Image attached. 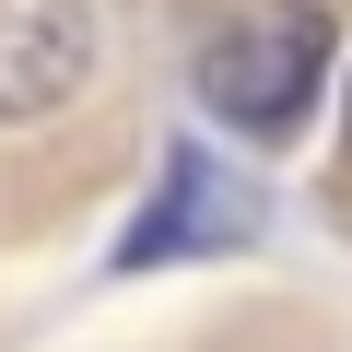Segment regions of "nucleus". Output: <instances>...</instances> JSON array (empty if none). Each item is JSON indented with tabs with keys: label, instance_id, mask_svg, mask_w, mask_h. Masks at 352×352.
<instances>
[{
	"label": "nucleus",
	"instance_id": "1",
	"mask_svg": "<svg viewBox=\"0 0 352 352\" xmlns=\"http://www.w3.org/2000/svg\"><path fill=\"white\" fill-rule=\"evenodd\" d=\"M329 82V12L317 0H270V12H235L200 47V106L247 141H282Z\"/></svg>",
	"mask_w": 352,
	"mask_h": 352
},
{
	"label": "nucleus",
	"instance_id": "2",
	"mask_svg": "<svg viewBox=\"0 0 352 352\" xmlns=\"http://www.w3.org/2000/svg\"><path fill=\"white\" fill-rule=\"evenodd\" d=\"M247 235H258V176H247V164H223L212 141H176V153H164V176H153V200H141V223L118 235V258H106V270L235 258Z\"/></svg>",
	"mask_w": 352,
	"mask_h": 352
},
{
	"label": "nucleus",
	"instance_id": "3",
	"mask_svg": "<svg viewBox=\"0 0 352 352\" xmlns=\"http://www.w3.org/2000/svg\"><path fill=\"white\" fill-rule=\"evenodd\" d=\"M94 82V12L82 0H0V129L47 118Z\"/></svg>",
	"mask_w": 352,
	"mask_h": 352
},
{
	"label": "nucleus",
	"instance_id": "4",
	"mask_svg": "<svg viewBox=\"0 0 352 352\" xmlns=\"http://www.w3.org/2000/svg\"><path fill=\"white\" fill-rule=\"evenodd\" d=\"M340 118H352V94H340Z\"/></svg>",
	"mask_w": 352,
	"mask_h": 352
}]
</instances>
